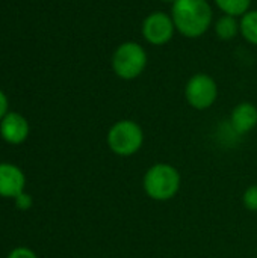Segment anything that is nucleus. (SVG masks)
Instances as JSON below:
<instances>
[{"label": "nucleus", "instance_id": "1", "mask_svg": "<svg viewBox=\"0 0 257 258\" xmlns=\"http://www.w3.org/2000/svg\"><path fill=\"white\" fill-rule=\"evenodd\" d=\"M170 14L177 33L188 39L204 36L215 21L214 8L208 0H176Z\"/></svg>", "mask_w": 257, "mask_h": 258}, {"label": "nucleus", "instance_id": "2", "mask_svg": "<svg viewBox=\"0 0 257 258\" xmlns=\"http://www.w3.org/2000/svg\"><path fill=\"white\" fill-rule=\"evenodd\" d=\"M182 187V175L176 166L167 162L151 165L142 177V189L145 195L158 203L173 200Z\"/></svg>", "mask_w": 257, "mask_h": 258}, {"label": "nucleus", "instance_id": "3", "mask_svg": "<svg viewBox=\"0 0 257 258\" xmlns=\"http://www.w3.org/2000/svg\"><path fill=\"white\" fill-rule=\"evenodd\" d=\"M148 65V54L142 44L136 41H124L118 44L111 56V68L121 80L138 79Z\"/></svg>", "mask_w": 257, "mask_h": 258}, {"label": "nucleus", "instance_id": "4", "mask_svg": "<svg viewBox=\"0 0 257 258\" xmlns=\"http://www.w3.org/2000/svg\"><path fill=\"white\" fill-rule=\"evenodd\" d=\"M144 130L133 119H118L106 133V144L111 153L118 157H132L144 145Z\"/></svg>", "mask_w": 257, "mask_h": 258}, {"label": "nucleus", "instance_id": "5", "mask_svg": "<svg viewBox=\"0 0 257 258\" xmlns=\"http://www.w3.org/2000/svg\"><path fill=\"white\" fill-rule=\"evenodd\" d=\"M218 83L217 80L208 73H195L192 74L183 89V95L186 103L194 110H208L211 109L218 100Z\"/></svg>", "mask_w": 257, "mask_h": 258}, {"label": "nucleus", "instance_id": "6", "mask_svg": "<svg viewBox=\"0 0 257 258\" xmlns=\"http://www.w3.org/2000/svg\"><path fill=\"white\" fill-rule=\"evenodd\" d=\"M176 26L171 18V14L164 11L150 12L141 23L142 39L153 47H164L176 35Z\"/></svg>", "mask_w": 257, "mask_h": 258}, {"label": "nucleus", "instance_id": "7", "mask_svg": "<svg viewBox=\"0 0 257 258\" xmlns=\"http://www.w3.org/2000/svg\"><path fill=\"white\" fill-rule=\"evenodd\" d=\"M30 133L29 121L18 112H8L0 121V138L9 145H21Z\"/></svg>", "mask_w": 257, "mask_h": 258}, {"label": "nucleus", "instance_id": "8", "mask_svg": "<svg viewBox=\"0 0 257 258\" xmlns=\"http://www.w3.org/2000/svg\"><path fill=\"white\" fill-rule=\"evenodd\" d=\"M26 190L23 169L11 162H0V197L14 200Z\"/></svg>", "mask_w": 257, "mask_h": 258}, {"label": "nucleus", "instance_id": "9", "mask_svg": "<svg viewBox=\"0 0 257 258\" xmlns=\"http://www.w3.org/2000/svg\"><path fill=\"white\" fill-rule=\"evenodd\" d=\"M230 125L238 135H247L257 127V106L251 101L238 103L230 113Z\"/></svg>", "mask_w": 257, "mask_h": 258}, {"label": "nucleus", "instance_id": "10", "mask_svg": "<svg viewBox=\"0 0 257 258\" xmlns=\"http://www.w3.org/2000/svg\"><path fill=\"white\" fill-rule=\"evenodd\" d=\"M214 32L218 39L221 41H232L236 36L241 35V27H239V18L232 17V15H224L221 14L215 21H214Z\"/></svg>", "mask_w": 257, "mask_h": 258}, {"label": "nucleus", "instance_id": "11", "mask_svg": "<svg viewBox=\"0 0 257 258\" xmlns=\"http://www.w3.org/2000/svg\"><path fill=\"white\" fill-rule=\"evenodd\" d=\"M214 3L221 14L232 15L236 18H241L250 9H253V0H214Z\"/></svg>", "mask_w": 257, "mask_h": 258}, {"label": "nucleus", "instance_id": "12", "mask_svg": "<svg viewBox=\"0 0 257 258\" xmlns=\"http://www.w3.org/2000/svg\"><path fill=\"white\" fill-rule=\"evenodd\" d=\"M241 36L250 44L257 47V9H250L239 18Z\"/></svg>", "mask_w": 257, "mask_h": 258}, {"label": "nucleus", "instance_id": "13", "mask_svg": "<svg viewBox=\"0 0 257 258\" xmlns=\"http://www.w3.org/2000/svg\"><path fill=\"white\" fill-rule=\"evenodd\" d=\"M242 204L247 210L250 212H257V184H251L244 190L242 195Z\"/></svg>", "mask_w": 257, "mask_h": 258}, {"label": "nucleus", "instance_id": "14", "mask_svg": "<svg viewBox=\"0 0 257 258\" xmlns=\"http://www.w3.org/2000/svg\"><path fill=\"white\" fill-rule=\"evenodd\" d=\"M14 206H15V209L20 210V212H27V210H30L32 206H33V198H32L30 194H27V192L24 190V192H21L18 197L14 198Z\"/></svg>", "mask_w": 257, "mask_h": 258}, {"label": "nucleus", "instance_id": "15", "mask_svg": "<svg viewBox=\"0 0 257 258\" xmlns=\"http://www.w3.org/2000/svg\"><path fill=\"white\" fill-rule=\"evenodd\" d=\"M6 258H39L36 255V252L35 251H32L30 248H27V246H17V248H14Z\"/></svg>", "mask_w": 257, "mask_h": 258}, {"label": "nucleus", "instance_id": "16", "mask_svg": "<svg viewBox=\"0 0 257 258\" xmlns=\"http://www.w3.org/2000/svg\"><path fill=\"white\" fill-rule=\"evenodd\" d=\"M8 104H9V103H8V97H6L5 92L0 89V121H2L3 116L9 112V110H8Z\"/></svg>", "mask_w": 257, "mask_h": 258}, {"label": "nucleus", "instance_id": "17", "mask_svg": "<svg viewBox=\"0 0 257 258\" xmlns=\"http://www.w3.org/2000/svg\"><path fill=\"white\" fill-rule=\"evenodd\" d=\"M162 3H167V5H174L176 3V0H161Z\"/></svg>", "mask_w": 257, "mask_h": 258}]
</instances>
